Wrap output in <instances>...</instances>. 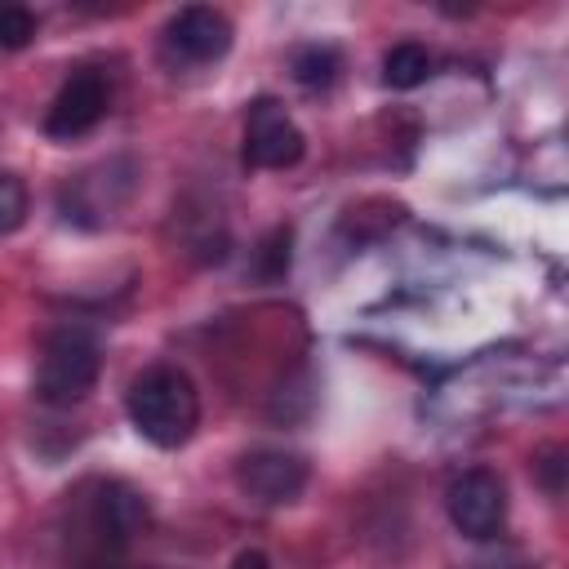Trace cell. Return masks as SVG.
Masks as SVG:
<instances>
[{
  "label": "cell",
  "instance_id": "obj_17",
  "mask_svg": "<svg viewBox=\"0 0 569 569\" xmlns=\"http://www.w3.org/2000/svg\"><path fill=\"white\" fill-rule=\"evenodd\" d=\"M93 569H142V565H93Z\"/></svg>",
  "mask_w": 569,
  "mask_h": 569
},
{
  "label": "cell",
  "instance_id": "obj_10",
  "mask_svg": "<svg viewBox=\"0 0 569 569\" xmlns=\"http://www.w3.org/2000/svg\"><path fill=\"white\" fill-rule=\"evenodd\" d=\"M427 76H431V53H427L418 40H400V44L387 49V58H382V80H387L391 89H418Z\"/></svg>",
  "mask_w": 569,
  "mask_h": 569
},
{
  "label": "cell",
  "instance_id": "obj_7",
  "mask_svg": "<svg viewBox=\"0 0 569 569\" xmlns=\"http://www.w3.org/2000/svg\"><path fill=\"white\" fill-rule=\"evenodd\" d=\"M111 107V89L102 80V71H71L62 80V89L53 93L49 111H44V133L58 138V142H71V138H84Z\"/></svg>",
  "mask_w": 569,
  "mask_h": 569
},
{
  "label": "cell",
  "instance_id": "obj_13",
  "mask_svg": "<svg viewBox=\"0 0 569 569\" xmlns=\"http://www.w3.org/2000/svg\"><path fill=\"white\" fill-rule=\"evenodd\" d=\"M31 213L27 182L18 173H0V236H13Z\"/></svg>",
  "mask_w": 569,
  "mask_h": 569
},
{
  "label": "cell",
  "instance_id": "obj_9",
  "mask_svg": "<svg viewBox=\"0 0 569 569\" xmlns=\"http://www.w3.org/2000/svg\"><path fill=\"white\" fill-rule=\"evenodd\" d=\"M124 196H129V173L116 178V164H102V169H93V173L67 178L62 191H58V209H62L67 222L102 227V222L120 209Z\"/></svg>",
  "mask_w": 569,
  "mask_h": 569
},
{
  "label": "cell",
  "instance_id": "obj_3",
  "mask_svg": "<svg viewBox=\"0 0 569 569\" xmlns=\"http://www.w3.org/2000/svg\"><path fill=\"white\" fill-rule=\"evenodd\" d=\"M445 507H449V520L462 538L471 542H489L502 533L507 525V485L498 471L489 467H467L449 480L445 489Z\"/></svg>",
  "mask_w": 569,
  "mask_h": 569
},
{
  "label": "cell",
  "instance_id": "obj_11",
  "mask_svg": "<svg viewBox=\"0 0 569 569\" xmlns=\"http://www.w3.org/2000/svg\"><path fill=\"white\" fill-rule=\"evenodd\" d=\"M289 71H293V80L302 89H329L338 80V71H342V58L329 44H302V49H293Z\"/></svg>",
  "mask_w": 569,
  "mask_h": 569
},
{
  "label": "cell",
  "instance_id": "obj_12",
  "mask_svg": "<svg viewBox=\"0 0 569 569\" xmlns=\"http://www.w3.org/2000/svg\"><path fill=\"white\" fill-rule=\"evenodd\" d=\"M289 244H293V231H289V227H271V231L258 240V249H253V276H258L262 284L284 280V271H289Z\"/></svg>",
  "mask_w": 569,
  "mask_h": 569
},
{
  "label": "cell",
  "instance_id": "obj_2",
  "mask_svg": "<svg viewBox=\"0 0 569 569\" xmlns=\"http://www.w3.org/2000/svg\"><path fill=\"white\" fill-rule=\"evenodd\" d=\"M102 373L98 338L80 325H58L40 338L36 356V396L44 405H80Z\"/></svg>",
  "mask_w": 569,
  "mask_h": 569
},
{
  "label": "cell",
  "instance_id": "obj_4",
  "mask_svg": "<svg viewBox=\"0 0 569 569\" xmlns=\"http://www.w3.org/2000/svg\"><path fill=\"white\" fill-rule=\"evenodd\" d=\"M231 18L209 4L178 9L160 31V58L169 67H209L231 49Z\"/></svg>",
  "mask_w": 569,
  "mask_h": 569
},
{
  "label": "cell",
  "instance_id": "obj_16",
  "mask_svg": "<svg viewBox=\"0 0 569 569\" xmlns=\"http://www.w3.org/2000/svg\"><path fill=\"white\" fill-rule=\"evenodd\" d=\"M231 569H271V560H267V556H262V551H240V556H236V565H231Z\"/></svg>",
  "mask_w": 569,
  "mask_h": 569
},
{
  "label": "cell",
  "instance_id": "obj_15",
  "mask_svg": "<svg viewBox=\"0 0 569 569\" xmlns=\"http://www.w3.org/2000/svg\"><path fill=\"white\" fill-rule=\"evenodd\" d=\"M538 471H542V485H547L551 493H560V449H551V453L538 462Z\"/></svg>",
  "mask_w": 569,
  "mask_h": 569
},
{
  "label": "cell",
  "instance_id": "obj_14",
  "mask_svg": "<svg viewBox=\"0 0 569 569\" xmlns=\"http://www.w3.org/2000/svg\"><path fill=\"white\" fill-rule=\"evenodd\" d=\"M36 40V13L22 4H0V49H22Z\"/></svg>",
  "mask_w": 569,
  "mask_h": 569
},
{
  "label": "cell",
  "instance_id": "obj_6",
  "mask_svg": "<svg viewBox=\"0 0 569 569\" xmlns=\"http://www.w3.org/2000/svg\"><path fill=\"white\" fill-rule=\"evenodd\" d=\"M147 529V498L124 480H98L84 498V533L102 551L129 547Z\"/></svg>",
  "mask_w": 569,
  "mask_h": 569
},
{
  "label": "cell",
  "instance_id": "obj_5",
  "mask_svg": "<svg viewBox=\"0 0 569 569\" xmlns=\"http://www.w3.org/2000/svg\"><path fill=\"white\" fill-rule=\"evenodd\" d=\"M302 151H307V138L293 124V116L284 111V102L253 98L244 111V142H240L244 164L249 169H289L302 160Z\"/></svg>",
  "mask_w": 569,
  "mask_h": 569
},
{
  "label": "cell",
  "instance_id": "obj_8",
  "mask_svg": "<svg viewBox=\"0 0 569 569\" xmlns=\"http://www.w3.org/2000/svg\"><path fill=\"white\" fill-rule=\"evenodd\" d=\"M236 485L244 498L262 502V507H284L302 493L307 485V462L289 449H249L240 462H236Z\"/></svg>",
  "mask_w": 569,
  "mask_h": 569
},
{
  "label": "cell",
  "instance_id": "obj_1",
  "mask_svg": "<svg viewBox=\"0 0 569 569\" xmlns=\"http://www.w3.org/2000/svg\"><path fill=\"white\" fill-rule=\"evenodd\" d=\"M129 422L156 449H178L200 427V391L178 365H151L129 382Z\"/></svg>",
  "mask_w": 569,
  "mask_h": 569
}]
</instances>
